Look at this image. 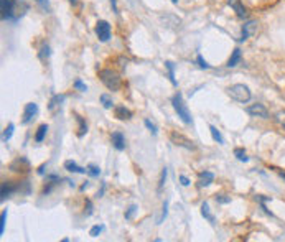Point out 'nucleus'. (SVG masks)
Returning a JSON list of instances; mask_svg holds the SVG:
<instances>
[{"label":"nucleus","instance_id":"1","mask_svg":"<svg viewBox=\"0 0 285 242\" xmlns=\"http://www.w3.org/2000/svg\"><path fill=\"white\" fill-rule=\"evenodd\" d=\"M172 104H173V109H175V112L178 114V117H180L185 124L190 125V124L193 122V120H191V114H190V109H188L185 99H183V96H181L180 93H177V94L172 98Z\"/></svg>","mask_w":285,"mask_h":242},{"label":"nucleus","instance_id":"2","mask_svg":"<svg viewBox=\"0 0 285 242\" xmlns=\"http://www.w3.org/2000/svg\"><path fill=\"white\" fill-rule=\"evenodd\" d=\"M99 77L103 81V84L107 88L109 91H119L120 88V77L115 71L112 69H103L99 71Z\"/></svg>","mask_w":285,"mask_h":242},{"label":"nucleus","instance_id":"3","mask_svg":"<svg viewBox=\"0 0 285 242\" xmlns=\"http://www.w3.org/2000/svg\"><path fill=\"white\" fill-rule=\"evenodd\" d=\"M228 94L233 98L234 101H238V103H248V101L250 99V91L246 84H234L231 86V88L228 89Z\"/></svg>","mask_w":285,"mask_h":242},{"label":"nucleus","instance_id":"4","mask_svg":"<svg viewBox=\"0 0 285 242\" xmlns=\"http://www.w3.org/2000/svg\"><path fill=\"white\" fill-rule=\"evenodd\" d=\"M170 140H172V143L177 145V147H181V148H186V150H196L195 142H193V140H190L188 137H185L183 134L172 132V134H170Z\"/></svg>","mask_w":285,"mask_h":242},{"label":"nucleus","instance_id":"5","mask_svg":"<svg viewBox=\"0 0 285 242\" xmlns=\"http://www.w3.org/2000/svg\"><path fill=\"white\" fill-rule=\"evenodd\" d=\"M15 3L17 0H0V15H2V20H10V18H13Z\"/></svg>","mask_w":285,"mask_h":242},{"label":"nucleus","instance_id":"6","mask_svg":"<svg viewBox=\"0 0 285 242\" xmlns=\"http://www.w3.org/2000/svg\"><path fill=\"white\" fill-rule=\"evenodd\" d=\"M96 35H98L99 41H107L110 38V25L106 20H99L96 23Z\"/></svg>","mask_w":285,"mask_h":242},{"label":"nucleus","instance_id":"7","mask_svg":"<svg viewBox=\"0 0 285 242\" xmlns=\"http://www.w3.org/2000/svg\"><path fill=\"white\" fill-rule=\"evenodd\" d=\"M36 114H38V105L35 103H28L25 105V110H23L22 124H30L32 120L36 117Z\"/></svg>","mask_w":285,"mask_h":242},{"label":"nucleus","instance_id":"8","mask_svg":"<svg viewBox=\"0 0 285 242\" xmlns=\"http://www.w3.org/2000/svg\"><path fill=\"white\" fill-rule=\"evenodd\" d=\"M248 114H250L252 117H260V119H269V110L265 109V105L262 104H252L248 107Z\"/></svg>","mask_w":285,"mask_h":242},{"label":"nucleus","instance_id":"9","mask_svg":"<svg viewBox=\"0 0 285 242\" xmlns=\"http://www.w3.org/2000/svg\"><path fill=\"white\" fill-rule=\"evenodd\" d=\"M10 170L12 172H23V173H27V172H30V163H28V160L25 157H20V158H17L15 162L10 165Z\"/></svg>","mask_w":285,"mask_h":242},{"label":"nucleus","instance_id":"10","mask_svg":"<svg viewBox=\"0 0 285 242\" xmlns=\"http://www.w3.org/2000/svg\"><path fill=\"white\" fill-rule=\"evenodd\" d=\"M257 32V23L255 22H248L246 25L243 27V32H241V38L239 40L241 41H244V40H248V38L250 35H254V33Z\"/></svg>","mask_w":285,"mask_h":242},{"label":"nucleus","instance_id":"11","mask_svg":"<svg viewBox=\"0 0 285 242\" xmlns=\"http://www.w3.org/2000/svg\"><path fill=\"white\" fill-rule=\"evenodd\" d=\"M13 191H17V186H13L10 181H3L2 188H0V201H5L7 198H10Z\"/></svg>","mask_w":285,"mask_h":242},{"label":"nucleus","instance_id":"12","mask_svg":"<svg viewBox=\"0 0 285 242\" xmlns=\"http://www.w3.org/2000/svg\"><path fill=\"white\" fill-rule=\"evenodd\" d=\"M213 181H214V175H213L211 172H203L200 173V176H198V186L200 188L210 186Z\"/></svg>","mask_w":285,"mask_h":242},{"label":"nucleus","instance_id":"13","mask_svg":"<svg viewBox=\"0 0 285 242\" xmlns=\"http://www.w3.org/2000/svg\"><path fill=\"white\" fill-rule=\"evenodd\" d=\"M228 5L234 8L236 15H238L239 18H246V17H248V12H246L244 5L239 2V0H228Z\"/></svg>","mask_w":285,"mask_h":242},{"label":"nucleus","instance_id":"14","mask_svg":"<svg viewBox=\"0 0 285 242\" xmlns=\"http://www.w3.org/2000/svg\"><path fill=\"white\" fill-rule=\"evenodd\" d=\"M28 10V3L25 0H17L15 3V10H13V20H18L20 17H23V13Z\"/></svg>","mask_w":285,"mask_h":242},{"label":"nucleus","instance_id":"15","mask_svg":"<svg viewBox=\"0 0 285 242\" xmlns=\"http://www.w3.org/2000/svg\"><path fill=\"white\" fill-rule=\"evenodd\" d=\"M112 145L115 150H119V152H122L125 148V137L120 132H114L112 134Z\"/></svg>","mask_w":285,"mask_h":242},{"label":"nucleus","instance_id":"16","mask_svg":"<svg viewBox=\"0 0 285 242\" xmlns=\"http://www.w3.org/2000/svg\"><path fill=\"white\" fill-rule=\"evenodd\" d=\"M115 117H117L119 120H129L132 119V112H130L129 109H125L124 105H119V107H115Z\"/></svg>","mask_w":285,"mask_h":242},{"label":"nucleus","instance_id":"17","mask_svg":"<svg viewBox=\"0 0 285 242\" xmlns=\"http://www.w3.org/2000/svg\"><path fill=\"white\" fill-rule=\"evenodd\" d=\"M65 103V96L63 94H56V96H53L51 101H50V104H48V109L51 110V112H55V110L60 107V105Z\"/></svg>","mask_w":285,"mask_h":242},{"label":"nucleus","instance_id":"18","mask_svg":"<svg viewBox=\"0 0 285 242\" xmlns=\"http://www.w3.org/2000/svg\"><path fill=\"white\" fill-rule=\"evenodd\" d=\"M65 168L71 173H81V175H83V173H88V168H81V167L76 165L74 162H71V160L65 162Z\"/></svg>","mask_w":285,"mask_h":242},{"label":"nucleus","instance_id":"19","mask_svg":"<svg viewBox=\"0 0 285 242\" xmlns=\"http://www.w3.org/2000/svg\"><path fill=\"white\" fill-rule=\"evenodd\" d=\"M201 216L205 217V219L210 221L211 224H214V222H216V217L211 214V211H210V205H208V203H203V205H201Z\"/></svg>","mask_w":285,"mask_h":242},{"label":"nucleus","instance_id":"20","mask_svg":"<svg viewBox=\"0 0 285 242\" xmlns=\"http://www.w3.org/2000/svg\"><path fill=\"white\" fill-rule=\"evenodd\" d=\"M46 132H48V125H46V124H41L40 127H38L36 134H35V142L41 143L43 140H45V137H46Z\"/></svg>","mask_w":285,"mask_h":242},{"label":"nucleus","instance_id":"21","mask_svg":"<svg viewBox=\"0 0 285 242\" xmlns=\"http://www.w3.org/2000/svg\"><path fill=\"white\" fill-rule=\"evenodd\" d=\"M76 120H78V124H79L78 137H84V135L88 134V124H86V120L83 117H79V115H76Z\"/></svg>","mask_w":285,"mask_h":242},{"label":"nucleus","instance_id":"22","mask_svg":"<svg viewBox=\"0 0 285 242\" xmlns=\"http://www.w3.org/2000/svg\"><path fill=\"white\" fill-rule=\"evenodd\" d=\"M239 61H241V50H239V48H236V50L233 51V55H231V58H229L228 66H229V68L238 66V63H239Z\"/></svg>","mask_w":285,"mask_h":242},{"label":"nucleus","instance_id":"23","mask_svg":"<svg viewBox=\"0 0 285 242\" xmlns=\"http://www.w3.org/2000/svg\"><path fill=\"white\" fill-rule=\"evenodd\" d=\"M210 132H211V137H213V140H214V142H218V143H221V145L224 143L223 135H221V132L214 127V125H210Z\"/></svg>","mask_w":285,"mask_h":242},{"label":"nucleus","instance_id":"24","mask_svg":"<svg viewBox=\"0 0 285 242\" xmlns=\"http://www.w3.org/2000/svg\"><path fill=\"white\" fill-rule=\"evenodd\" d=\"M165 68L168 69V76H170V81L173 86H177V79H175V65L172 61H167L165 63Z\"/></svg>","mask_w":285,"mask_h":242},{"label":"nucleus","instance_id":"25","mask_svg":"<svg viewBox=\"0 0 285 242\" xmlns=\"http://www.w3.org/2000/svg\"><path fill=\"white\" fill-rule=\"evenodd\" d=\"M101 104L104 105V109H112L114 107V101L109 94H101Z\"/></svg>","mask_w":285,"mask_h":242},{"label":"nucleus","instance_id":"26","mask_svg":"<svg viewBox=\"0 0 285 242\" xmlns=\"http://www.w3.org/2000/svg\"><path fill=\"white\" fill-rule=\"evenodd\" d=\"M13 129H15V125L13 124H8V127L3 130V135H2V140L3 142H7V140L12 138V134H13Z\"/></svg>","mask_w":285,"mask_h":242},{"label":"nucleus","instance_id":"27","mask_svg":"<svg viewBox=\"0 0 285 242\" xmlns=\"http://www.w3.org/2000/svg\"><path fill=\"white\" fill-rule=\"evenodd\" d=\"M234 155L238 157L239 162H248V160H249V157L246 155V152H244L243 148H236V150H234Z\"/></svg>","mask_w":285,"mask_h":242},{"label":"nucleus","instance_id":"28","mask_svg":"<svg viewBox=\"0 0 285 242\" xmlns=\"http://www.w3.org/2000/svg\"><path fill=\"white\" fill-rule=\"evenodd\" d=\"M36 3L38 5H40V8L45 13H50L51 12V7H50V2H48V0H36Z\"/></svg>","mask_w":285,"mask_h":242},{"label":"nucleus","instance_id":"29","mask_svg":"<svg viewBox=\"0 0 285 242\" xmlns=\"http://www.w3.org/2000/svg\"><path fill=\"white\" fill-rule=\"evenodd\" d=\"M167 214H168V201H165V203H163V207H162V214H160V217H158L157 224H162V222H163V219H165V217H167Z\"/></svg>","mask_w":285,"mask_h":242},{"label":"nucleus","instance_id":"30","mask_svg":"<svg viewBox=\"0 0 285 242\" xmlns=\"http://www.w3.org/2000/svg\"><path fill=\"white\" fill-rule=\"evenodd\" d=\"M5 221H7V209H3L2 216H0V234H3V231H5Z\"/></svg>","mask_w":285,"mask_h":242},{"label":"nucleus","instance_id":"31","mask_svg":"<svg viewBox=\"0 0 285 242\" xmlns=\"http://www.w3.org/2000/svg\"><path fill=\"white\" fill-rule=\"evenodd\" d=\"M143 124H145V127H147L148 130H150V132H152L153 135H157V134H158V130H157V125H155V124H153V122H152V120H148V119H145V122H143Z\"/></svg>","mask_w":285,"mask_h":242},{"label":"nucleus","instance_id":"32","mask_svg":"<svg viewBox=\"0 0 285 242\" xmlns=\"http://www.w3.org/2000/svg\"><path fill=\"white\" fill-rule=\"evenodd\" d=\"M275 120H277V122L285 129V110H280V112L275 114Z\"/></svg>","mask_w":285,"mask_h":242},{"label":"nucleus","instance_id":"33","mask_svg":"<svg viewBox=\"0 0 285 242\" xmlns=\"http://www.w3.org/2000/svg\"><path fill=\"white\" fill-rule=\"evenodd\" d=\"M88 173L91 176H99L101 175V168L96 167V165H89L88 167Z\"/></svg>","mask_w":285,"mask_h":242},{"label":"nucleus","instance_id":"34","mask_svg":"<svg viewBox=\"0 0 285 242\" xmlns=\"http://www.w3.org/2000/svg\"><path fill=\"white\" fill-rule=\"evenodd\" d=\"M74 88L78 89V91H81V93H86V91H88V86H86L81 79H76V81H74Z\"/></svg>","mask_w":285,"mask_h":242},{"label":"nucleus","instance_id":"35","mask_svg":"<svg viewBox=\"0 0 285 242\" xmlns=\"http://www.w3.org/2000/svg\"><path fill=\"white\" fill-rule=\"evenodd\" d=\"M103 231H104V226H94L93 229H91V232H89V234L93 236V237H98V236H99V234H101V232H103Z\"/></svg>","mask_w":285,"mask_h":242},{"label":"nucleus","instance_id":"36","mask_svg":"<svg viewBox=\"0 0 285 242\" xmlns=\"http://www.w3.org/2000/svg\"><path fill=\"white\" fill-rule=\"evenodd\" d=\"M135 211H137V206L132 205V206H130L129 209H127V212H125V219H132L134 214H135Z\"/></svg>","mask_w":285,"mask_h":242},{"label":"nucleus","instance_id":"37","mask_svg":"<svg viewBox=\"0 0 285 242\" xmlns=\"http://www.w3.org/2000/svg\"><path fill=\"white\" fill-rule=\"evenodd\" d=\"M216 201L221 203V205H228V203H231V198L224 196V195H218L216 196Z\"/></svg>","mask_w":285,"mask_h":242},{"label":"nucleus","instance_id":"38","mask_svg":"<svg viewBox=\"0 0 285 242\" xmlns=\"http://www.w3.org/2000/svg\"><path fill=\"white\" fill-rule=\"evenodd\" d=\"M165 180H167V168L162 170V178H160V183H158V190H162L163 185H165Z\"/></svg>","mask_w":285,"mask_h":242},{"label":"nucleus","instance_id":"39","mask_svg":"<svg viewBox=\"0 0 285 242\" xmlns=\"http://www.w3.org/2000/svg\"><path fill=\"white\" fill-rule=\"evenodd\" d=\"M198 63H200V68H203V69H208V68H210V65H208L201 56H198Z\"/></svg>","mask_w":285,"mask_h":242},{"label":"nucleus","instance_id":"40","mask_svg":"<svg viewBox=\"0 0 285 242\" xmlns=\"http://www.w3.org/2000/svg\"><path fill=\"white\" fill-rule=\"evenodd\" d=\"M86 207H88V211H86V216H91V214H93V203H91L89 200L86 201Z\"/></svg>","mask_w":285,"mask_h":242},{"label":"nucleus","instance_id":"41","mask_svg":"<svg viewBox=\"0 0 285 242\" xmlns=\"http://www.w3.org/2000/svg\"><path fill=\"white\" fill-rule=\"evenodd\" d=\"M180 181H181V185H183V186H188V185H190V180H188V178H186L185 175H181V176H180Z\"/></svg>","mask_w":285,"mask_h":242},{"label":"nucleus","instance_id":"42","mask_svg":"<svg viewBox=\"0 0 285 242\" xmlns=\"http://www.w3.org/2000/svg\"><path fill=\"white\" fill-rule=\"evenodd\" d=\"M279 175H280V176H282V178H284V180H285V172H279Z\"/></svg>","mask_w":285,"mask_h":242},{"label":"nucleus","instance_id":"43","mask_svg":"<svg viewBox=\"0 0 285 242\" xmlns=\"http://www.w3.org/2000/svg\"><path fill=\"white\" fill-rule=\"evenodd\" d=\"M172 3H178V0H172Z\"/></svg>","mask_w":285,"mask_h":242},{"label":"nucleus","instance_id":"44","mask_svg":"<svg viewBox=\"0 0 285 242\" xmlns=\"http://www.w3.org/2000/svg\"><path fill=\"white\" fill-rule=\"evenodd\" d=\"M70 2H71V3H76V0H70Z\"/></svg>","mask_w":285,"mask_h":242}]
</instances>
